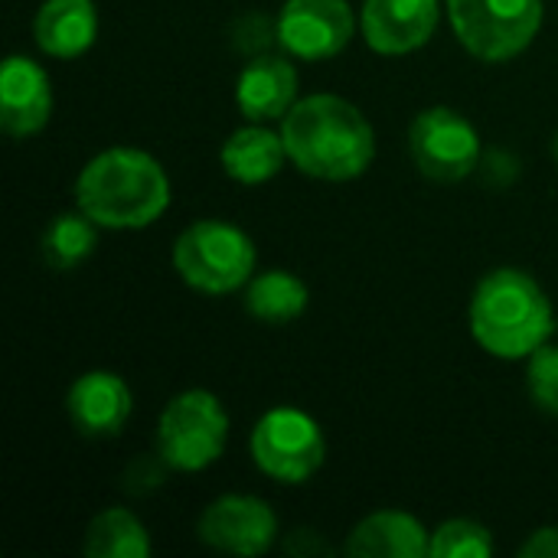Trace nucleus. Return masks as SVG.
Returning a JSON list of instances; mask_svg holds the SVG:
<instances>
[{"instance_id": "nucleus-12", "label": "nucleus", "mask_w": 558, "mask_h": 558, "mask_svg": "<svg viewBox=\"0 0 558 558\" xmlns=\"http://www.w3.org/2000/svg\"><path fill=\"white\" fill-rule=\"evenodd\" d=\"M52 118V82L29 56H7L0 72V128L10 137H33Z\"/></svg>"}, {"instance_id": "nucleus-8", "label": "nucleus", "mask_w": 558, "mask_h": 558, "mask_svg": "<svg viewBox=\"0 0 558 558\" xmlns=\"http://www.w3.org/2000/svg\"><path fill=\"white\" fill-rule=\"evenodd\" d=\"M409 154L422 177L435 183H458L474 173L481 160V137L461 111L435 105L412 118Z\"/></svg>"}, {"instance_id": "nucleus-19", "label": "nucleus", "mask_w": 558, "mask_h": 558, "mask_svg": "<svg viewBox=\"0 0 558 558\" xmlns=\"http://www.w3.org/2000/svg\"><path fill=\"white\" fill-rule=\"evenodd\" d=\"M82 549L88 558H147L150 536L131 510L111 507L88 523Z\"/></svg>"}, {"instance_id": "nucleus-16", "label": "nucleus", "mask_w": 558, "mask_h": 558, "mask_svg": "<svg viewBox=\"0 0 558 558\" xmlns=\"http://www.w3.org/2000/svg\"><path fill=\"white\" fill-rule=\"evenodd\" d=\"M36 46L52 59H78L98 36V10L92 0H46L33 23Z\"/></svg>"}, {"instance_id": "nucleus-7", "label": "nucleus", "mask_w": 558, "mask_h": 558, "mask_svg": "<svg viewBox=\"0 0 558 558\" xmlns=\"http://www.w3.org/2000/svg\"><path fill=\"white\" fill-rule=\"evenodd\" d=\"M248 448L255 468L278 484L311 481L327 454V441L317 418L291 405L265 412L252 428Z\"/></svg>"}, {"instance_id": "nucleus-21", "label": "nucleus", "mask_w": 558, "mask_h": 558, "mask_svg": "<svg viewBox=\"0 0 558 558\" xmlns=\"http://www.w3.org/2000/svg\"><path fill=\"white\" fill-rule=\"evenodd\" d=\"M494 553V536L474 520H448L432 533V558H487Z\"/></svg>"}, {"instance_id": "nucleus-1", "label": "nucleus", "mask_w": 558, "mask_h": 558, "mask_svg": "<svg viewBox=\"0 0 558 558\" xmlns=\"http://www.w3.org/2000/svg\"><path fill=\"white\" fill-rule=\"evenodd\" d=\"M288 160L314 180L347 183L369 170L376 131L366 114L340 95H307L281 118Z\"/></svg>"}, {"instance_id": "nucleus-9", "label": "nucleus", "mask_w": 558, "mask_h": 558, "mask_svg": "<svg viewBox=\"0 0 558 558\" xmlns=\"http://www.w3.org/2000/svg\"><path fill=\"white\" fill-rule=\"evenodd\" d=\"M356 33V16L347 0H284L275 36L291 59L324 62L340 56Z\"/></svg>"}, {"instance_id": "nucleus-2", "label": "nucleus", "mask_w": 558, "mask_h": 558, "mask_svg": "<svg viewBox=\"0 0 558 558\" xmlns=\"http://www.w3.org/2000/svg\"><path fill=\"white\" fill-rule=\"evenodd\" d=\"M75 206L101 229H147L170 206V177L147 150L108 147L82 167Z\"/></svg>"}, {"instance_id": "nucleus-13", "label": "nucleus", "mask_w": 558, "mask_h": 558, "mask_svg": "<svg viewBox=\"0 0 558 558\" xmlns=\"http://www.w3.org/2000/svg\"><path fill=\"white\" fill-rule=\"evenodd\" d=\"M69 422L75 425L78 435L85 438H114L131 418L134 399L128 383L118 373L108 369H92L82 373L65 396Z\"/></svg>"}, {"instance_id": "nucleus-5", "label": "nucleus", "mask_w": 558, "mask_h": 558, "mask_svg": "<svg viewBox=\"0 0 558 558\" xmlns=\"http://www.w3.org/2000/svg\"><path fill=\"white\" fill-rule=\"evenodd\" d=\"M229 441V415L206 389L173 396L157 422V454L170 471L196 474L216 464Z\"/></svg>"}, {"instance_id": "nucleus-6", "label": "nucleus", "mask_w": 558, "mask_h": 558, "mask_svg": "<svg viewBox=\"0 0 558 558\" xmlns=\"http://www.w3.org/2000/svg\"><path fill=\"white\" fill-rule=\"evenodd\" d=\"M458 43L481 62H510L543 26V0H448Z\"/></svg>"}, {"instance_id": "nucleus-14", "label": "nucleus", "mask_w": 558, "mask_h": 558, "mask_svg": "<svg viewBox=\"0 0 558 558\" xmlns=\"http://www.w3.org/2000/svg\"><path fill=\"white\" fill-rule=\"evenodd\" d=\"M235 105L245 121H281L298 105V69L284 56H258L235 78Z\"/></svg>"}, {"instance_id": "nucleus-17", "label": "nucleus", "mask_w": 558, "mask_h": 558, "mask_svg": "<svg viewBox=\"0 0 558 558\" xmlns=\"http://www.w3.org/2000/svg\"><path fill=\"white\" fill-rule=\"evenodd\" d=\"M219 160H222V170L229 180L258 186L281 173V167L288 160V147H284L281 131L275 134L271 128L248 121L245 128H239L226 137Z\"/></svg>"}, {"instance_id": "nucleus-4", "label": "nucleus", "mask_w": 558, "mask_h": 558, "mask_svg": "<svg viewBox=\"0 0 558 558\" xmlns=\"http://www.w3.org/2000/svg\"><path fill=\"white\" fill-rule=\"evenodd\" d=\"M255 242L226 219H199L173 242L177 275L203 294H232L255 278Z\"/></svg>"}, {"instance_id": "nucleus-3", "label": "nucleus", "mask_w": 558, "mask_h": 558, "mask_svg": "<svg viewBox=\"0 0 558 558\" xmlns=\"http://www.w3.org/2000/svg\"><path fill=\"white\" fill-rule=\"evenodd\" d=\"M471 333L497 360H530L556 330V311L539 281L520 268L490 271L471 298Z\"/></svg>"}, {"instance_id": "nucleus-23", "label": "nucleus", "mask_w": 558, "mask_h": 558, "mask_svg": "<svg viewBox=\"0 0 558 558\" xmlns=\"http://www.w3.org/2000/svg\"><path fill=\"white\" fill-rule=\"evenodd\" d=\"M523 558H558V526H543L536 530L523 546H520Z\"/></svg>"}, {"instance_id": "nucleus-20", "label": "nucleus", "mask_w": 558, "mask_h": 558, "mask_svg": "<svg viewBox=\"0 0 558 558\" xmlns=\"http://www.w3.org/2000/svg\"><path fill=\"white\" fill-rule=\"evenodd\" d=\"M98 222L85 216L82 209L56 216L43 232V262L52 271H72L78 268L98 245Z\"/></svg>"}, {"instance_id": "nucleus-10", "label": "nucleus", "mask_w": 558, "mask_h": 558, "mask_svg": "<svg viewBox=\"0 0 558 558\" xmlns=\"http://www.w3.org/2000/svg\"><path fill=\"white\" fill-rule=\"evenodd\" d=\"M203 546L229 556H262L278 539L275 510L248 494H229L213 500L196 526Z\"/></svg>"}, {"instance_id": "nucleus-15", "label": "nucleus", "mask_w": 558, "mask_h": 558, "mask_svg": "<svg viewBox=\"0 0 558 558\" xmlns=\"http://www.w3.org/2000/svg\"><path fill=\"white\" fill-rule=\"evenodd\" d=\"M343 549L356 558H422L432 553V533L412 513L379 510L353 526Z\"/></svg>"}, {"instance_id": "nucleus-22", "label": "nucleus", "mask_w": 558, "mask_h": 558, "mask_svg": "<svg viewBox=\"0 0 558 558\" xmlns=\"http://www.w3.org/2000/svg\"><path fill=\"white\" fill-rule=\"evenodd\" d=\"M526 386H530L533 402H536L543 412L558 415V347L556 343H543V347L530 356V366H526Z\"/></svg>"}, {"instance_id": "nucleus-11", "label": "nucleus", "mask_w": 558, "mask_h": 558, "mask_svg": "<svg viewBox=\"0 0 558 558\" xmlns=\"http://www.w3.org/2000/svg\"><path fill=\"white\" fill-rule=\"evenodd\" d=\"M441 20L438 0H363L360 29L369 49L383 56H405L422 49Z\"/></svg>"}, {"instance_id": "nucleus-18", "label": "nucleus", "mask_w": 558, "mask_h": 558, "mask_svg": "<svg viewBox=\"0 0 558 558\" xmlns=\"http://www.w3.org/2000/svg\"><path fill=\"white\" fill-rule=\"evenodd\" d=\"M307 301H311L307 284L298 275L281 271V268L255 275L248 281V291H245V311L255 320L271 324V327L298 320L307 311Z\"/></svg>"}]
</instances>
